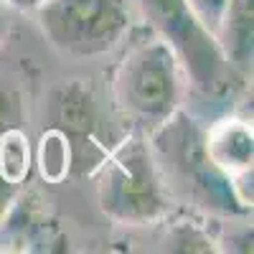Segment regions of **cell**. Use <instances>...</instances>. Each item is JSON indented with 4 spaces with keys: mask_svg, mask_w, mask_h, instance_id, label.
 <instances>
[{
    "mask_svg": "<svg viewBox=\"0 0 254 254\" xmlns=\"http://www.w3.org/2000/svg\"><path fill=\"white\" fill-rule=\"evenodd\" d=\"M203 150L216 171L229 178L237 201L252 211V160L254 130L252 120L239 115H224L203 130Z\"/></svg>",
    "mask_w": 254,
    "mask_h": 254,
    "instance_id": "obj_5",
    "label": "cell"
},
{
    "mask_svg": "<svg viewBox=\"0 0 254 254\" xmlns=\"http://www.w3.org/2000/svg\"><path fill=\"white\" fill-rule=\"evenodd\" d=\"M125 41L110 81L112 107L127 130L153 137L181 112L188 79L173 49L153 28H130Z\"/></svg>",
    "mask_w": 254,
    "mask_h": 254,
    "instance_id": "obj_1",
    "label": "cell"
},
{
    "mask_svg": "<svg viewBox=\"0 0 254 254\" xmlns=\"http://www.w3.org/2000/svg\"><path fill=\"white\" fill-rule=\"evenodd\" d=\"M8 8H15V10H36L44 0H3Z\"/></svg>",
    "mask_w": 254,
    "mask_h": 254,
    "instance_id": "obj_13",
    "label": "cell"
},
{
    "mask_svg": "<svg viewBox=\"0 0 254 254\" xmlns=\"http://www.w3.org/2000/svg\"><path fill=\"white\" fill-rule=\"evenodd\" d=\"M145 26L178 56L188 87L203 97H231L247 79L229 64L219 38L193 13L188 0H137Z\"/></svg>",
    "mask_w": 254,
    "mask_h": 254,
    "instance_id": "obj_3",
    "label": "cell"
},
{
    "mask_svg": "<svg viewBox=\"0 0 254 254\" xmlns=\"http://www.w3.org/2000/svg\"><path fill=\"white\" fill-rule=\"evenodd\" d=\"M97 203L122 226H147L168 216L171 196L150 137L127 130L97 165Z\"/></svg>",
    "mask_w": 254,
    "mask_h": 254,
    "instance_id": "obj_2",
    "label": "cell"
},
{
    "mask_svg": "<svg viewBox=\"0 0 254 254\" xmlns=\"http://www.w3.org/2000/svg\"><path fill=\"white\" fill-rule=\"evenodd\" d=\"M33 13L44 38L76 61L112 54L132 28L127 0H44Z\"/></svg>",
    "mask_w": 254,
    "mask_h": 254,
    "instance_id": "obj_4",
    "label": "cell"
},
{
    "mask_svg": "<svg viewBox=\"0 0 254 254\" xmlns=\"http://www.w3.org/2000/svg\"><path fill=\"white\" fill-rule=\"evenodd\" d=\"M18 190H20V186H13V183H8L3 176H0V224H3V219L8 216L10 206L15 203Z\"/></svg>",
    "mask_w": 254,
    "mask_h": 254,
    "instance_id": "obj_12",
    "label": "cell"
},
{
    "mask_svg": "<svg viewBox=\"0 0 254 254\" xmlns=\"http://www.w3.org/2000/svg\"><path fill=\"white\" fill-rule=\"evenodd\" d=\"M23 125V99L10 87H0V135Z\"/></svg>",
    "mask_w": 254,
    "mask_h": 254,
    "instance_id": "obj_10",
    "label": "cell"
},
{
    "mask_svg": "<svg viewBox=\"0 0 254 254\" xmlns=\"http://www.w3.org/2000/svg\"><path fill=\"white\" fill-rule=\"evenodd\" d=\"M54 127L69 140L71 147V165L81 163V155H87V163H97V150L107 153L99 142V117L92 92L79 81H71L66 87L54 92Z\"/></svg>",
    "mask_w": 254,
    "mask_h": 254,
    "instance_id": "obj_6",
    "label": "cell"
},
{
    "mask_svg": "<svg viewBox=\"0 0 254 254\" xmlns=\"http://www.w3.org/2000/svg\"><path fill=\"white\" fill-rule=\"evenodd\" d=\"M41 173L49 181H61L66 178L71 171V147L69 140L64 137L56 127H51L49 132L41 137Z\"/></svg>",
    "mask_w": 254,
    "mask_h": 254,
    "instance_id": "obj_9",
    "label": "cell"
},
{
    "mask_svg": "<svg viewBox=\"0 0 254 254\" xmlns=\"http://www.w3.org/2000/svg\"><path fill=\"white\" fill-rule=\"evenodd\" d=\"M5 10H8V5L0 0V49H3L5 36H8V15H5Z\"/></svg>",
    "mask_w": 254,
    "mask_h": 254,
    "instance_id": "obj_14",
    "label": "cell"
},
{
    "mask_svg": "<svg viewBox=\"0 0 254 254\" xmlns=\"http://www.w3.org/2000/svg\"><path fill=\"white\" fill-rule=\"evenodd\" d=\"M188 5L193 8V13H196L203 23L214 31V36H216V28H219V20H221V13H224L226 0H188Z\"/></svg>",
    "mask_w": 254,
    "mask_h": 254,
    "instance_id": "obj_11",
    "label": "cell"
},
{
    "mask_svg": "<svg viewBox=\"0 0 254 254\" xmlns=\"http://www.w3.org/2000/svg\"><path fill=\"white\" fill-rule=\"evenodd\" d=\"M28 171H31V147L26 132L15 127V130L0 135V176L13 186H20L28 178Z\"/></svg>",
    "mask_w": 254,
    "mask_h": 254,
    "instance_id": "obj_8",
    "label": "cell"
},
{
    "mask_svg": "<svg viewBox=\"0 0 254 254\" xmlns=\"http://www.w3.org/2000/svg\"><path fill=\"white\" fill-rule=\"evenodd\" d=\"M252 36H254V0H226L216 38L239 74L252 71Z\"/></svg>",
    "mask_w": 254,
    "mask_h": 254,
    "instance_id": "obj_7",
    "label": "cell"
}]
</instances>
